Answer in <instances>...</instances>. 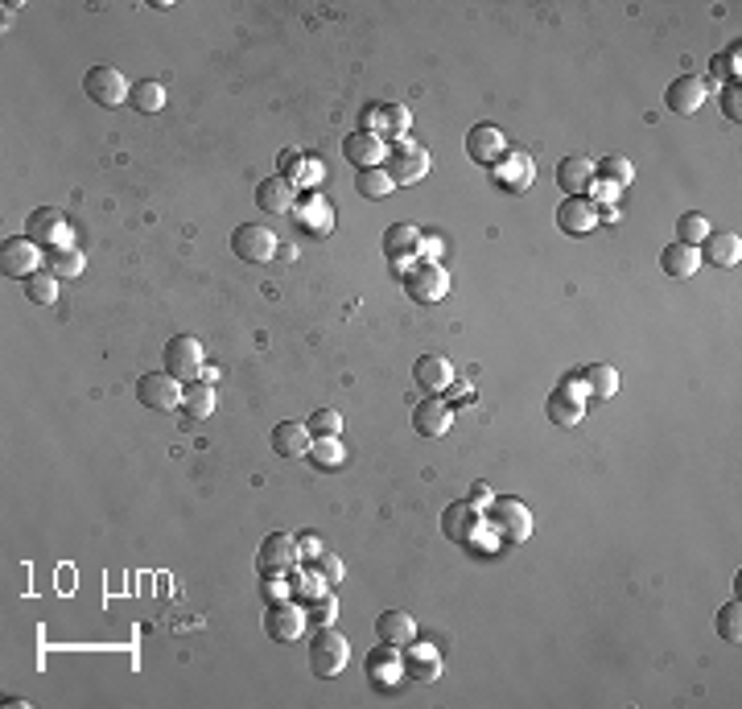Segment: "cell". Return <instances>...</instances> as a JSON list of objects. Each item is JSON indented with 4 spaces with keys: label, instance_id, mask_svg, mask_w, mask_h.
<instances>
[{
    "label": "cell",
    "instance_id": "cell-16",
    "mask_svg": "<svg viewBox=\"0 0 742 709\" xmlns=\"http://www.w3.org/2000/svg\"><path fill=\"white\" fill-rule=\"evenodd\" d=\"M557 227L565 235H586V231L598 227V207L590 198H565L557 207Z\"/></svg>",
    "mask_w": 742,
    "mask_h": 709
},
{
    "label": "cell",
    "instance_id": "cell-48",
    "mask_svg": "<svg viewBox=\"0 0 742 709\" xmlns=\"http://www.w3.org/2000/svg\"><path fill=\"white\" fill-rule=\"evenodd\" d=\"M264 598H268V606H273V602H285V582L277 578V573L264 582Z\"/></svg>",
    "mask_w": 742,
    "mask_h": 709
},
{
    "label": "cell",
    "instance_id": "cell-41",
    "mask_svg": "<svg viewBox=\"0 0 742 709\" xmlns=\"http://www.w3.org/2000/svg\"><path fill=\"white\" fill-rule=\"evenodd\" d=\"M718 635L726 639V644H738V639H742V606H738V598L726 602L718 611Z\"/></svg>",
    "mask_w": 742,
    "mask_h": 709
},
{
    "label": "cell",
    "instance_id": "cell-24",
    "mask_svg": "<svg viewBox=\"0 0 742 709\" xmlns=\"http://www.w3.org/2000/svg\"><path fill=\"white\" fill-rule=\"evenodd\" d=\"M310 429L301 425V421H281L277 429H273V454H281V458H306L310 454Z\"/></svg>",
    "mask_w": 742,
    "mask_h": 709
},
{
    "label": "cell",
    "instance_id": "cell-4",
    "mask_svg": "<svg viewBox=\"0 0 742 709\" xmlns=\"http://www.w3.org/2000/svg\"><path fill=\"white\" fill-rule=\"evenodd\" d=\"M137 400L153 413H174L182 409V380H174L170 371H149L137 384Z\"/></svg>",
    "mask_w": 742,
    "mask_h": 709
},
{
    "label": "cell",
    "instance_id": "cell-7",
    "mask_svg": "<svg viewBox=\"0 0 742 709\" xmlns=\"http://www.w3.org/2000/svg\"><path fill=\"white\" fill-rule=\"evenodd\" d=\"M483 528H487L483 512H479V508H470L466 499L450 503V508H446V516H442V532H446V536L454 540V545H479Z\"/></svg>",
    "mask_w": 742,
    "mask_h": 709
},
{
    "label": "cell",
    "instance_id": "cell-49",
    "mask_svg": "<svg viewBox=\"0 0 742 709\" xmlns=\"http://www.w3.org/2000/svg\"><path fill=\"white\" fill-rule=\"evenodd\" d=\"M561 388H569L573 396H582V400L590 396V392H586V380H582V371H569V376L561 380Z\"/></svg>",
    "mask_w": 742,
    "mask_h": 709
},
{
    "label": "cell",
    "instance_id": "cell-3",
    "mask_svg": "<svg viewBox=\"0 0 742 709\" xmlns=\"http://www.w3.org/2000/svg\"><path fill=\"white\" fill-rule=\"evenodd\" d=\"M165 371L182 384L202 380V343L194 334H174V339L165 343Z\"/></svg>",
    "mask_w": 742,
    "mask_h": 709
},
{
    "label": "cell",
    "instance_id": "cell-46",
    "mask_svg": "<svg viewBox=\"0 0 742 709\" xmlns=\"http://www.w3.org/2000/svg\"><path fill=\"white\" fill-rule=\"evenodd\" d=\"M466 503H470V508H479V512L491 508V491H487V483H475V491L466 495Z\"/></svg>",
    "mask_w": 742,
    "mask_h": 709
},
{
    "label": "cell",
    "instance_id": "cell-50",
    "mask_svg": "<svg viewBox=\"0 0 742 709\" xmlns=\"http://www.w3.org/2000/svg\"><path fill=\"white\" fill-rule=\"evenodd\" d=\"M594 194H598V202H606V207H615V202H619V186H611V182H598Z\"/></svg>",
    "mask_w": 742,
    "mask_h": 709
},
{
    "label": "cell",
    "instance_id": "cell-42",
    "mask_svg": "<svg viewBox=\"0 0 742 709\" xmlns=\"http://www.w3.org/2000/svg\"><path fill=\"white\" fill-rule=\"evenodd\" d=\"M306 429L314 433V437H339V429H343V417L334 413V409H318L310 421H306Z\"/></svg>",
    "mask_w": 742,
    "mask_h": 709
},
{
    "label": "cell",
    "instance_id": "cell-27",
    "mask_svg": "<svg viewBox=\"0 0 742 709\" xmlns=\"http://www.w3.org/2000/svg\"><path fill=\"white\" fill-rule=\"evenodd\" d=\"M367 677L371 685H380V689H396L404 681V668H400V652H392L388 644L380 652H371L367 656Z\"/></svg>",
    "mask_w": 742,
    "mask_h": 709
},
{
    "label": "cell",
    "instance_id": "cell-40",
    "mask_svg": "<svg viewBox=\"0 0 742 709\" xmlns=\"http://www.w3.org/2000/svg\"><path fill=\"white\" fill-rule=\"evenodd\" d=\"M677 235H681L677 244L701 248V240H705V235H710V219H705L701 211H689V215H681V223H677Z\"/></svg>",
    "mask_w": 742,
    "mask_h": 709
},
{
    "label": "cell",
    "instance_id": "cell-13",
    "mask_svg": "<svg viewBox=\"0 0 742 709\" xmlns=\"http://www.w3.org/2000/svg\"><path fill=\"white\" fill-rule=\"evenodd\" d=\"M264 631L277 639V644H293V639L306 631V611L293 602H273L268 606V619H264Z\"/></svg>",
    "mask_w": 742,
    "mask_h": 709
},
{
    "label": "cell",
    "instance_id": "cell-2",
    "mask_svg": "<svg viewBox=\"0 0 742 709\" xmlns=\"http://www.w3.org/2000/svg\"><path fill=\"white\" fill-rule=\"evenodd\" d=\"M347 660H351V648H347V639L334 631V627H322V631H314V639H310V668L318 672V677H339V672L347 668Z\"/></svg>",
    "mask_w": 742,
    "mask_h": 709
},
{
    "label": "cell",
    "instance_id": "cell-37",
    "mask_svg": "<svg viewBox=\"0 0 742 709\" xmlns=\"http://www.w3.org/2000/svg\"><path fill=\"white\" fill-rule=\"evenodd\" d=\"M46 264H50L54 277H79L83 264H87V256H83L79 248H54V252L46 256Z\"/></svg>",
    "mask_w": 742,
    "mask_h": 709
},
{
    "label": "cell",
    "instance_id": "cell-38",
    "mask_svg": "<svg viewBox=\"0 0 742 709\" xmlns=\"http://www.w3.org/2000/svg\"><path fill=\"white\" fill-rule=\"evenodd\" d=\"M392 178H388V170H380V165H376V170H359V178H355V190L363 194V198H388L392 194Z\"/></svg>",
    "mask_w": 742,
    "mask_h": 709
},
{
    "label": "cell",
    "instance_id": "cell-31",
    "mask_svg": "<svg viewBox=\"0 0 742 709\" xmlns=\"http://www.w3.org/2000/svg\"><path fill=\"white\" fill-rule=\"evenodd\" d=\"M182 413H186L190 421H207V417L215 413V388L202 384V380L186 384V388H182Z\"/></svg>",
    "mask_w": 742,
    "mask_h": 709
},
{
    "label": "cell",
    "instance_id": "cell-15",
    "mask_svg": "<svg viewBox=\"0 0 742 709\" xmlns=\"http://www.w3.org/2000/svg\"><path fill=\"white\" fill-rule=\"evenodd\" d=\"M256 202H260L264 215H285V211H293L297 190H293V182L285 174H273V178H264L256 186Z\"/></svg>",
    "mask_w": 742,
    "mask_h": 709
},
{
    "label": "cell",
    "instance_id": "cell-39",
    "mask_svg": "<svg viewBox=\"0 0 742 709\" xmlns=\"http://www.w3.org/2000/svg\"><path fill=\"white\" fill-rule=\"evenodd\" d=\"M594 178H602V182H611V186L623 190L635 178V170H631L627 157H602V165H594Z\"/></svg>",
    "mask_w": 742,
    "mask_h": 709
},
{
    "label": "cell",
    "instance_id": "cell-10",
    "mask_svg": "<svg viewBox=\"0 0 742 709\" xmlns=\"http://www.w3.org/2000/svg\"><path fill=\"white\" fill-rule=\"evenodd\" d=\"M705 95H710V83H705L701 75H681V79H672L668 91H664L668 108L677 116H697L701 104H705Z\"/></svg>",
    "mask_w": 742,
    "mask_h": 709
},
{
    "label": "cell",
    "instance_id": "cell-21",
    "mask_svg": "<svg viewBox=\"0 0 742 709\" xmlns=\"http://www.w3.org/2000/svg\"><path fill=\"white\" fill-rule=\"evenodd\" d=\"M425 174H429V157H425L421 149H413V145H400L396 157L388 161V178H392L396 186H413V182H421Z\"/></svg>",
    "mask_w": 742,
    "mask_h": 709
},
{
    "label": "cell",
    "instance_id": "cell-51",
    "mask_svg": "<svg viewBox=\"0 0 742 709\" xmlns=\"http://www.w3.org/2000/svg\"><path fill=\"white\" fill-rule=\"evenodd\" d=\"M363 124H367V132H384V108H367Z\"/></svg>",
    "mask_w": 742,
    "mask_h": 709
},
{
    "label": "cell",
    "instance_id": "cell-18",
    "mask_svg": "<svg viewBox=\"0 0 742 709\" xmlns=\"http://www.w3.org/2000/svg\"><path fill=\"white\" fill-rule=\"evenodd\" d=\"M343 157L351 165H359V170H376V165L384 161V141L376 137V132L359 128V132H351V137L343 141Z\"/></svg>",
    "mask_w": 742,
    "mask_h": 709
},
{
    "label": "cell",
    "instance_id": "cell-20",
    "mask_svg": "<svg viewBox=\"0 0 742 709\" xmlns=\"http://www.w3.org/2000/svg\"><path fill=\"white\" fill-rule=\"evenodd\" d=\"M25 235L33 244H46V248H58L62 240H66V219L54 211V207H42V211H33L29 215V223H25Z\"/></svg>",
    "mask_w": 742,
    "mask_h": 709
},
{
    "label": "cell",
    "instance_id": "cell-36",
    "mask_svg": "<svg viewBox=\"0 0 742 709\" xmlns=\"http://www.w3.org/2000/svg\"><path fill=\"white\" fill-rule=\"evenodd\" d=\"M343 454H347V450L339 446V437H318L306 458H310L318 470H339V466H343Z\"/></svg>",
    "mask_w": 742,
    "mask_h": 709
},
{
    "label": "cell",
    "instance_id": "cell-34",
    "mask_svg": "<svg viewBox=\"0 0 742 709\" xmlns=\"http://www.w3.org/2000/svg\"><path fill=\"white\" fill-rule=\"evenodd\" d=\"M128 104L137 112H161L165 108V87L157 79H145V83H132L128 91Z\"/></svg>",
    "mask_w": 742,
    "mask_h": 709
},
{
    "label": "cell",
    "instance_id": "cell-12",
    "mask_svg": "<svg viewBox=\"0 0 742 709\" xmlns=\"http://www.w3.org/2000/svg\"><path fill=\"white\" fill-rule=\"evenodd\" d=\"M491 174H495V186L512 190V194H524V190L532 186V178H536V165H532V157H524V153H503V157L491 165Z\"/></svg>",
    "mask_w": 742,
    "mask_h": 709
},
{
    "label": "cell",
    "instance_id": "cell-33",
    "mask_svg": "<svg viewBox=\"0 0 742 709\" xmlns=\"http://www.w3.org/2000/svg\"><path fill=\"white\" fill-rule=\"evenodd\" d=\"M582 380H586V392L598 396V400H611V396L619 392L615 367H606V363H590V367H582Z\"/></svg>",
    "mask_w": 742,
    "mask_h": 709
},
{
    "label": "cell",
    "instance_id": "cell-17",
    "mask_svg": "<svg viewBox=\"0 0 742 709\" xmlns=\"http://www.w3.org/2000/svg\"><path fill=\"white\" fill-rule=\"evenodd\" d=\"M297 561V540L285 536V532H273L260 545V573L264 578H273V573H285L289 565Z\"/></svg>",
    "mask_w": 742,
    "mask_h": 709
},
{
    "label": "cell",
    "instance_id": "cell-29",
    "mask_svg": "<svg viewBox=\"0 0 742 709\" xmlns=\"http://www.w3.org/2000/svg\"><path fill=\"white\" fill-rule=\"evenodd\" d=\"M421 252V231L413 223H392L384 231V256L388 260H409Z\"/></svg>",
    "mask_w": 742,
    "mask_h": 709
},
{
    "label": "cell",
    "instance_id": "cell-22",
    "mask_svg": "<svg viewBox=\"0 0 742 709\" xmlns=\"http://www.w3.org/2000/svg\"><path fill=\"white\" fill-rule=\"evenodd\" d=\"M557 186L565 190V198H582V190L594 186V161L590 157H565L557 165Z\"/></svg>",
    "mask_w": 742,
    "mask_h": 709
},
{
    "label": "cell",
    "instance_id": "cell-47",
    "mask_svg": "<svg viewBox=\"0 0 742 709\" xmlns=\"http://www.w3.org/2000/svg\"><path fill=\"white\" fill-rule=\"evenodd\" d=\"M297 549L306 553V561H318V557H322V545H318V536H314V532L301 536V540H297Z\"/></svg>",
    "mask_w": 742,
    "mask_h": 709
},
{
    "label": "cell",
    "instance_id": "cell-26",
    "mask_svg": "<svg viewBox=\"0 0 742 709\" xmlns=\"http://www.w3.org/2000/svg\"><path fill=\"white\" fill-rule=\"evenodd\" d=\"M376 635H380V644H388V648H409L417 639V623H413V615H404V611H384L376 619Z\"/></svg>",
    "mask_w": 742,
    "mask_h": 709
},
{
    "label": "cell",
    "instance_id": "cell-43",
    "mask_svg": "<svg viewBox=\"0 0 742 709\" xmlns=\"http://www.w3.org/2000/svg\"><path fill=\"white\" fill-rule=\"evenodd\" d=\"M314 569L322 573V582H326V586H339V582H343V565H339V561H334L330 553H322V557L314 561Z\"/></svg>",
    "mask_w": 742,
    "mask_h": 709
},
{
    "label": "cell",
    "instance_id": "cell-1",
    "mask_svg": "<svg viewBox=\"0 0 742 709\" xmlns=\"http://www.w3.org/2000/svg\"><path fill=\"white\" fill-rule=\"evenodd\" d=\"M487 528H495L499 532V540L503 545H524V540L532 536V512L524 508L520 499H491V508H487Z\"/></svg>",
    "mask_w": 742,
    "mask_h": 709
},
{
    "label": "cell",
    "instance_id": "cell-8",
    "mask_svg": "<svg viewBox=\"0 0 742 709\" xmlns=\"http://www.w3.org/2000/svg\"><path fill=\"white\" fill-rule=\"evenodd\" d=\"M404 289H409L413 301H421V306H429V301H442L450 293V277H446V268L437 264V260H425L417 264L409 281H404Z\"/></svg>",
    "mask_w": 742,
    "mask_h": 709
},
{
    "label": "cell",
    "instance_id": "cell-9",
    "mask_svg": "<svg viewBox=\"0 0 742 709\" xmlns=\"http://www.w3.org/2000/svg\"><path fill=\"white\" fill-rule=\"evenodd\" d=\"M42 264V248L29 240V235H17V240H5L0 248V273L5 277H33Z\"/></svg>",
    "mask_w": 742,
    "mask_h": 709
},
{
    "label": "cell",
    "instance_id": "cell-14",
    "mask_svg": "<svg viewBox=\"0 0 742 709\" xmlns=\"http://www.w3.org/2000/svg\"><path fill=\"white\" fill-rule=\"evenodd\" d=\"M413 380H417V388H425L429 396H442V392L454 384V367H450V359H442V355H421V359L413 363Z\"/></svg>",
    "mask_w": 742,
    "mask_h": 709
},
{
    "label": "cell",
    "instance_id": "cell-25",
    "mask_svg": "<svg viewBox=\"0 0 742 709\" xmlns=\"http://www.w3.org/2000/svg\"><path fill=\"white\" fill-rule=\"evenodd\" d=\"M466 153L470 161H479V165H495L503 157V132L495 124H479V128H470V137H466Z\"/></svg>",
    "mask_w": 742,
    "mask_h": 709
},
{
    "label": "cell",
    "instance_id": "cell-45",
    "mask_svg": "<svg viewBox=\"0 0 742 709\" xmlns=\"http://www.w3.org/2000/svg\"><path fill=\"white\" fill-rule=\"evenodd\" d=\"M722 112H726V116H730V120L738 124V116H742V104H738V87H726V91H722Z\"/></svg>",
    "mask_w": 742,
    "mask_h": 709
},
{
    "label": "cell",
    "instance_id": "cell-35",
    "mask_svg": "<svg viewBox=\"0 0 742 709\" xmlns=\"http://www.w3.org/2000/svg\"><path fill=\"white\" fill-rule=\"evenodd\" d=\"M25 297L33 301V306H50V301L58 297V277L50 273V268H46V273L38 268L33 277H25Z\"/></svg>",
    "mask_w": 742,
    "mask_h": 709
},
{
    "label": "cell",
    "instance_id": "cell-30",
    "mask_svg": "<svg viewBox=\"0 0 742 709\" xmlns=\"http://www.w3.org/2000/svg\"><path fill=\"white\" fill-rule=\"evenodd\" d=\"M582 409H586V400H582V396H573L569 388H557V392L549 396V404H545L549 421L561 425V429H573V425H578V421H582Z\"/></svg>",
    "mask_w": 742,
    "mask_h": 709
},
{
    "label": "cell",
    "instance_id": "cell-5",
    "mask_svg": "<svg viewBox=\"0 0 742 709\" xmlns=\"http://www.w3.org/2000/svg\"><path fill=\"white\" fill-rule=\"evenodd\" d=\"M83 91L95 99L99 108H120L132 87H128V79L116 71V66H91L87 79H83Z\"/></svg>",
    "mask_w": 742,
    "mask_h": 709
},
{
    "label": "cell",
    "instance_id": "cell-44",
    "mask_svg": "<svg viewBox=\"0 0 742 709\" xmlns=\"http://www.w3.org/2000/svg\"><path fill=\"white\" fill-rule=\"evenodd\" d=\"M413 124V116H409V108H400V104H392V108H384V132H404Z\"/></svg>",
    "mask_w": 742,
    "mask_h": 709
},
{
    "label": "cell",
    "instance_id": "cell-6",
    "mask_svg": "<svg viewBox=\"0 0 742 709\" xmlns=\"http://www.w3.org/2000/svg\"><path fill=\"white\" fill-rule=\"evenodd\" d=\"M231 252L248 260V264H264V260H273L277 252V235L268 231L264 223H244V227H235L231 235Z\"/></svg>",
    "mask_w": 742,
    "mask_h": 709
},
{
    "label": "cell",
    "instance_id": "cell-28",
    "mask_svg": "<svg viewBox=\"0 0 742 709\" xmlns=\"http://www.w3.org/2000/svg\"><path fill=\"white\" fill-rule=\"evenodd\" d=\"M293 207H297V223L301 227H306L310 235H326L330 231V207H326V198L318 194V190H306V194H301V202H293Z\"/></svg>",
    "mask_w": 742,
    "mask_h": 709
},
{
    "label": "cell",
    "instance_id": "cell-19",
    "mask_svg": "<svg viewBox=\"0 0 742 709\" xmlns=\"http://www.w3.org/2000/svg\"><path fill=\"white\" fill-rule=\"evenodd\" d=\"M697 252H701V260H710L714 268H734L742 260V240L734 231H710Z\"/></svg>",
    "mask_w": 742,
    "mask_h": 709
},
{
    "label": "cell",
    "instance_id": "cell-32",
    "mask_svg": "<svg viewBox=\"0 0 742 709\" xmlns=\"http://www.w3.org/2000/svg\"><path fill=\"white\" fill-rule=\"evenodd\" d=\"M660 268L668 277H693L697 268H701V252L689 248V244H668L664 256H660Z\"/></svg>",
    "mask_w": 742,
    "mask_h": 709
},
{
    "label": "cell",
    "instance_id": "cell-23",
    "mask_svg": "<svg viewBox=\"0 0 742 709\" xmlns=\"http://www.w3.org/2000/svg\"><path fill=\"white\" fill-rule=\"evenodd\" d=\"M413 429H417L421 437H442V433L450 429V404H446L442 396L421 400L417 409H413Z\"/></svg>",
    "mask_w": 742,
    "mask_h": 709
},
{
    "label": "cell",
    "instance_id": "cell-11",
    "mask_svg": "<svg viewBox=\"0 0 742 709\" xmlns=\"http://www.w3.org/2000/svg\"><path fill=\"white\" fill-rule=\"evenodd\" d=\"M400 668H404V681L429 685V681L442 677V656H437V648H429V644H409L400 652Z\"/></svg>",
    "mask_w": 742,
    "mask_h": 709
}]
</instances>
